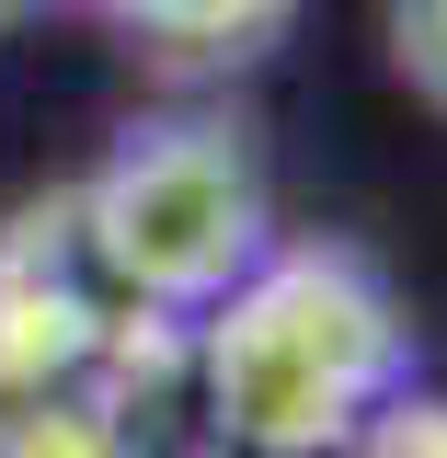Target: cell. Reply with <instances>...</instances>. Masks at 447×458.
<instances>
[{"label": "cell", "instance_id": "obj_1", "mask_svg": "<svg viewBox=\"0 0 447 458\" xmlns=\"http://www.w3.org/2000/svg\"><path fill=\"white\" fill-rule=\"evenodd\" d=\"M195 378L241 458H333L413 378V321L356 241H264L207 298Z\"/></svg>", "mask_w": 447, "mask_h": 458}, {"label": "cell", "instance_id": "obj_2", "mask_svg": "<svg viewBox=\"0 0 447 458\" xmlns=\"http://www.w3.org/2000/svg\"><path fill=\"white\" fill-rule=\"evenodd\" d=\"M69 218L126 310H207L276 241V195L229 114H150L104 149V172L69 195Z\"/></svg>", "mask_w": 447, "mask_h": 458}, {"label": "cell", "instance_id": "obj_3", "mask_svg": "<svg viewBox=\"0 0 447 458\" xmlns=\"http://www.w3.org/2000/svg\"><path fill=\"white\" fill-rule=\"evenodd\" d=\"M115 276L92 264V241L69 218V195L23 207L0 229V390H57L81 378L115 333Z\"/></svg>", "mask_w": 447, "mask_h": 458}, {"label": "cell", "instance_id": "obj_4", "mask_svg": "<svg viewBox=\"0 0 447 458\" xmlns=\"http://www.w3.org/2000/svg\"><path fill=\"white\" fill-rule=\"evenodd\" d=\"M92 12L161 69H253L298 23V0H92Z\"/></svg>", "mask_w": 447, "mask_h": 458}, {"label": "cell", "instance_id": "obj_5", "mask_svg": "<svg viewBox=\"0 0 447 458\" xmlns=\"http://www.w3.org/2000/svg\"><path fill=\"white\" fill-rule=\"evenodd\" d=\"M0 458H126L115 412L81 401V378L57 390H0Z\"/></svg>", "mask_w": 447, "mask_h": 458}, {"label": "cell", "instance_id": "obj_6", "mask_svg": "<svg viewBox=\"0 0 447 458\" xmlns=\"http://www.w3.org/2000/svg\"><path fill=\"white\" fill-rule=\"evenodd\" d=\"M391 81L447 114V0H391Z\"/></svg>", "mask_w": 447, "mask_h": 458}, {"label": "cell", "instance_id": "obj_7", "mask_svg": "<svg viewBox=\"0 0 447 458\" xmlns=\"http://www.w3.org/2000/svg\"><path fill=\"white\" fill-rule=\"evenodd\" d=\"M344 458H447V401L425 390H391L356 436H344Z\"/></svg>", "mask_w": 447, "mask_h": 458}, {"label": "cell", "instance_id": "obj_8", "mask_svg": "<svg viewBox=\"0 0 447 458\" xmlns=\"http://www.w3.org/2000/svg\"><path fill=\"white\" fill-rule=\"evenodd\" d=\"M35 12H47V0H0V35H12V23H35Z\"/></svg>", "mask_w": 447, "mask_h": 458}]
</instances>
